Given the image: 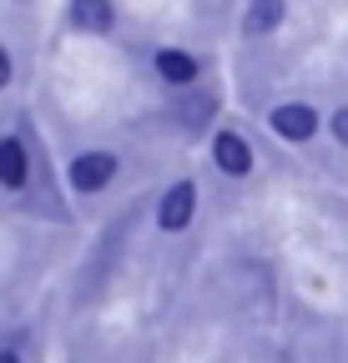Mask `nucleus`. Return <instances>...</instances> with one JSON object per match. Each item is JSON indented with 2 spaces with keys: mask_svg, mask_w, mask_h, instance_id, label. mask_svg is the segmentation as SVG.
<instances>
[{
  "mask_svg": "<svg viewBox=\"0 0 348 363\" xmlns=\"http://www.w3.org/2000/svg\"><path fill=\"white\" fill-rule=\"evenodd\" d=\"M111 177H116V157L111 152H81L71 162V187L76 192H101Z\"/></svg>",
  "mask_w": 348,
  "mask_h": 363,
  "instance_id": "1",
  "label": "nucleus"
},
{
  "mask_svg": "<svg viewBox=\"0 0 348 363\" xmlns=\"http://www.w3.org/2000/svg\"><path fill=\"white\" fill-rule=\"evenodd\" d=\"M192 212H197V187L192 182H177L167 197H162V207H157V222L167 227V233H182V227L192 222Z\"/></svg>",
  "mask_w": 348,
  "mask_h": 363,
  "instance_id": "2",
  "label": "nucleus"
},
{
  "mask_svg": "<svg viewBox=\"0 0 348 363\" xmlns=\"http://www.w3.org/2000/svg\"><path fill=\"white\" fill-rule=\"evenodd\" d=\"M212 157H217V167L232 172V177H247V172H252V147L242 142L237 131H223V136H217V142H212Z\"/></svg>",
  "mask_w": 348,
  "mask_h": 363,
  "instance_id": "3",
  "label": "nucleus"
},
{
  "mask_svg": "<svg viewBox=\"0 0 348 363\" xmlns=\"http://www.w3.org/2000/svg\"><path fill=\"white\" fill-rule=\"evenodd\" d=\"M273 131L288 136V142H308V136L318 131V116H313V106H278L273 111Z\"/></svg>",
  "mask_w": 348,
  "mask_h": 363,
  "instance_id": "4",
  "label": "nucleus"
},
{
  "mask_svg": "<svg viewBox=\"0 0 348 363\" xmlns=\"http://www.w3.org/2000/svg\"><path fill=\"white\" fill-rule=\"evenodd\" d=\"M26 177H30L26 147L16 136H0V187H26Z\"/></svg>",
  "mask_w": 348,
  "mask_h": 363,
  "instance_id": "5",
  "label": "nucleus"
},
{
  "mask_svg": "<svg viewBox=\"0 0 348 363\" xmlns=\"http://www.w3.org/2000/svg\"><path fill=\"white\" fill-rule=\"evenodd\" d=\"M111 0H71V26L76 30H91V35H101V30H111Z\"/></svg>",
  "mask_w": 348,
  "mask_h": 363,
  "instance_id": "6",
  "label": "nucleus"
},
{
  "mask_svg": "<svg viewBox=\"0 0 348 363\" xmlns=\"http://www.w3.org/2000/svg\"><path fill=\"white\" fill-rule=\"evenodd\" d=\"M157 76L172 86H192L197 81V61L187 51H157Z\"/></svg>",
  "mask_w": 348,
  "mask_h": 363,
  "instance_id": "7",
  "label": "nucleus"
},
{
  "mask_svg": "<svg viewBox=\"0 0 348 363\" xmlns=\"http://www.w3.org/2000/svg\"><path fill=\"white\" fill-rule=\"evenodd\" d=\"M278 21H283V0H252V11H247V35H268Z\"/></svg>",
  "mask_w": 348,
  "mask_h": 363,
  "instance_id": "8",
  "label": "nucleus"
},
{
  "mask_svg": "<svg viewBox=\"0 0 348 363\" xmlns=\"http://www.w3.org/2000/svg\"><path fill=\"white\" fill-rule=\"evenodd\" d=\"M333 131H338V142H343V147H348V106H343V111H338V116H333Z\"/></svg>",
  "mask_w": 348,
  "mask_h": 363,
  "instance_id": "9",
  "label": "nucleus"
},
{
  "mask_svg": "<svg viewBox=\"0 0 348 363\" xmlns=\"http://www.w3.org/2000/svg\"><path fill=\"white\" fill-rule=\"evenodd\" d=\"M0 86H11V56L0 51Z\"/></svg>",
  "mask_w": 348,
  "mask_h": 363,
  "instance_id": "10",
  "label": "nucleus"
},
{
  "mask_svg": "<svg viewBox=\"0 0 348 363\" xmlns=\"http://www.w3.org/2000/svg\"><path fill=\"white\" fill-rule=\"evenodd\" d=\"M0 363H21V353H11V348H0Z\"/></svg>",
  "mask_w": 348,
  "mask_h": 363,
  "instance_id": "11",
  "label": "nucleus"
}]
</instances>
